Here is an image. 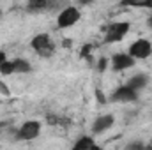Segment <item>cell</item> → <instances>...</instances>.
<instances>
[{"label":"cell","mask_w":152,"mask_h":150,"mask_svg":"<svg viewBox=\"0 0 152 150\" xmlns=\"http://www.w3.org/2000/svg\"><path fill=\"white\" fill-rule=\"evenodd\" d=\"M140 99V94L134 92L133 88H129L127 85H120L118 88H115L113 94L110 95L112 103H136Z\"/></svg>","instance_id":"obj_7"},{"label":"cell","mask_w":152,"mask_h":150,"mask_svg":"<svg viewBox=\"0 0 152 150\" xmlns=\"http://www.w3.org/2000/svg\"><path fill=\"white\" fill-rule=\"evenodd\" d=\"M71 150H104V149H103L92 136L83 134V136H80L75 143H73Z\"/></svg>","instance_id":"obj_9"},{"label":"cell","mask_w":152,"mask_h":150,"mask_svg":"<svg viewBox=\"0 0 152 150\" xmlns=\"http://www.w3.org/2000/svg\"><path fill=\"white\" fill-rule=\"evenodd\" d=\"M96 97H97V103H99V104H104V103L108 101V97H106V95H104V94H103L99 88L96 90Z\"/></svg>","instance_id":"obj_18"},{"label":"cell","mask_w":152,"mask_h":150,"mask_svg":"<svg viewBox=\"0 0 152 150\" xmlns=\"http://www.w3.org/2000/svg\"><path fill=\"white\" fill-rule=\"evenodd\" d=\"M92 48H94V46H92L90 42L83 44V46H81V50H80V58H81V60H88V58H90V55H92Z\"/></svg>","instance_id":"obj_16"},{"label":"cell","mask_w":152,"mask_h":150,"mask_svg":"<svg viewBox=\"0 0 152 150\" xmlns=\"http://www.w3.org/2000/svg\"><path fill=\"white\" fill-rule=\"evenodd\" d=\"M80 20H81V11L75 5H67L57 14V27L58 28H69V27L76 25Z\"/></svg>","instance_id":"obj_5"},{"label":"cell","mask_w":152,"mask_h":150,"mask_svg":"<svg viewBox=\"0 0 152 150\" xmlns=\"http://www.w3.org/2000/svg\"><path fill=\"white\" fill-rule=\"evenodd\" d=\"M127 55L134 60H147L152 57V42L149 39H136L131 42Z\"/></svg>","instance_id":"obj_4"},{"label":"cell","mask_w":152,"mask_h":150,"mask_svg":"<svg viewBox=\"0 0 152 150\" xmlns=\"http://www.w3.org/2000/svg\"><path fill=\"white\" fill-rule=\"evenodd\" d=\"M149 81H151V79H149V76H147V74L138 73V74H133V76H131V78L127 79V83H126V85H127L129 88H133L134 92H138V94H140L143 88H147Z\"/></svg>","instance_id":"obj_10"},{"label":"cell","mask_w":152,"mask_h":150,"mask_svg":"<svg viewBox=\"0 0 152 150\" xmlns=\"http://www.w3.org/2000/svg\"><path fill=\"white\" fill-rule=\"evenodd\" d=\"M0 74L2 76H11L14 74V64H12V60H5L2 66H0Z\"/></svg>","instance_id":"obj_14"},{"label":"cell","mask_w":152,"mask_h":150,"mask_svg":"<svg viewBox=\"0 0 152 150\" xmlns=\"http://www.w3.org/2000/svg\"><path fill=\"white\" fill-rule=\"evenodd\" d=\"M0 95H5V97H9L11 95V90H9V87L0 79Z\"/></svg>","instance_id":"obj_17"},{"label":"cell","mask_w":152,"mask_h":150,"mask_svg":"<svg viewBox=\"0 0 152 150\" xmlns=\"http://www.w3.org/2000/svg\"><path fill=\"white\" fill-rule=\"evenodd\" d=\"M147 150H152V145H151V147H149V149H147Z\"/></svg>","instance_id":"obj_21"},{"label":"cell","mask_w":152,"mask_h":150,"mask_svg":"<svg viewBox=\"0 0 152 150\" xmlns=\"http://www.w3.org/2000/svg\"><path fill=\"white\" fill-rule=\"evenodd\" d=\"M145 25H147V28H149V30H152V14H149V16H147Z\"/></svg>","instance_id":"obj_19"},{"label":"cell","mask_w":152,"mask_h":150,"mask_svg":"<svg viewBox=\"0 0 152 150\" xmlns=\"http://www.w3.org/2000/svg\"><path fill=\"white\" fill-rule=\"evenodd\" d=\"M0 14H2V11H0Z\"/></svg>","instance_id":"obj_22"},{"label":"cell","mask_w":152,"mask_h":150,"mask_svg":"<svg viewBox=\"0 0 152 150\" xmlns=\"http://www.w3.org/2000/svg\"><path fill=\"white\" fill-rule=\"evenodd\" d=\"M115 124V117L112 113H104V115H99L94 122H92V134H104L108 129H112Z\"/></svg>","instance_id":"obj_8"},{"label":"cell","mask_w":152,"mask_h":150,"mask_svg":"<svg viewBox=\"0 0 152 150\" xmlns=\"http://www.w3.org/2000/svg\"><path fill=\"white\" fill-rule=\"evenodd\" d=\"M30 48L37 53L41 58H50V57H53L55 55V50H57V46H55V42H53V39L50 34H37V36H34V37L30 39Z\"/></svg>","instance_id":"obj_1"},{"label":"cell","mask_w":152,"mask_h":150,"mask_svg":"<svg viewBox=\"0 0 152 150\" xmlns=\"http://www.w3.org/2000/svg\"><path fill=\"white\" fill-rule=\"evenodd\" d=\"M48 7H50V4L46 0H28L27 5H25V9L28 12H41V11H44Z\"/></svg>","instance_id":"obj_12"},{"label":"cell","mask_w":152,"mask_h":150,"mask_svg":"<svg viewBox=\"0 0 152 150\" xmlns=\"http://www.w3.org/2000/svg\"><path fill=\"white\" fill-rule=\"evenodd\" d=\"M5 60H7V55H5V51H0V66H2Z\"/></svg>","instance_id":"obj_20"},{"label":"cell","mask_w":152,"mask_h":150,"mask_svg":"<svg viewBox=\"0 0 152 150\" xmlns=\"http://www.w3.org/2000/svg\"><path fill=\"white\" fill-rule=\"evenodd\" d=\"M124 150H147V145L143 143V140H131L126 143Z\"/></svg>","instance_id":"obj_13"},{"label":"cell","mask_w":152,"mask_h":150,"mask_svg":"<svg viewBox=\"0 0 152 150\" xmlns=\"http://www.w3.org/2000/svg\"><path fill=\"white\" fill-rule=\"evenodd\" d=\"M134 66H136V60L131 58V57L127 55V51L115 53V55H112V58H110V67H112V71H115V73L127 71V69H131V67H134Z\"/></svg>","instance_id":"obj_6"},{"label":"cell","mask_w":152,"mask_h":150,"mask_svg":"<svg viewBox=\"0 0 152 150\" xmlns=\"http://www.w3.org/2000/svg\"><path fill=\"white\" fill-rule=\"evenodd\" d=\"M42 131V124L39 120H27L16 129V140L18 141H32L39 138Z\"/></svg>","instance_id":"obj_3"},{"label":"cell","mask_w":152,"mask_h":150,"mask_svg":"<svg viewBox=\"0 0 152 150\" xmlns=\"http://www.w3.org/2000/svg\"><path fill=\"white\" fill-rule=\"evenodd\" d=\"M12 64H14V73H20V74H30V73L34 71V69H32V64H30L27 58L18 57V58L12 60Z\"/></svg>","instance_id":"obj_11"},{"label":"cell","mask_w":152,"mask_h":150,"mask_svg":"<svg viewBox=\"0 0 152 150\" xmlns=\"http://www.w3.org/2000/svg\"><path fill=\"white\" fill-rule=\"evenodd\" d=\"M103 30H104V42L106 44H113V42H120L129 34L131 23L129 21H113Z\"/></svg>","instance_id":"obj_2"},{"label":"cell","mask_w":152,"mask_h":150,"mask_svg":"<svg viewBox=\"0 0 152 150\" xmlns=\"http://www.w3.org/2000/svg\"><path fill=\"white\" fill-rule=\"evenodd\" d=\"M108 67H110V58L108 57H99V60L96 64V71L97 73H106Z\"/></svg>","instance_id":"obj_15"}]
</instances>
